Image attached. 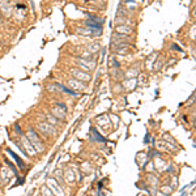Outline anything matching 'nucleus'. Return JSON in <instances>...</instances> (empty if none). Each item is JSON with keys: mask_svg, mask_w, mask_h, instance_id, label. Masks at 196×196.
<instances>
[{"mask_svg": "<svg viewBox=\"0 0 196 196\" xmlns=\"http://www.w3.org/2000/svg\"><path fill=\"white\" fill-rule=\"evenodd\" d=\"M98 48H99V44H98V43H93V44H90V46H89V50H90V52L98 51Z\"/></svg>", "mask_w": 196, "mask_h": 196, "instance_id": "13", "label": "nucleus"}, {"mask_svg": "<svg viewBox=\"0 0 196 196\" xmlns=\"http://www.w3.org/2000/svg\"><path fill=\"white\" fill-rule=\"evenodd\" d=\"M42 192H43V193H44V192H47V193H48V195H52V191H50L48 188H44V187L42 188Z\"/></svg>", "mask_w": 196, "mask_h": 196, "instance_id": "17", "label": "nucleus"}, {"mask_svg": "<svg viewBox=\"0 0 196 196\" xmlns=\"http://www.w3.org/2000/svg\"><path fill=\"white\" fill-rule=\"evenodd\" d=\"M48 186L51 188H54V191L56 193H59V195H63V190L60 187H57V183H56V180L55 179H50L48 180Z\"/></svg>", "mask_w": 196, "mask_h": 196, "instance_id": "8", "label": "nucleus"}, {"mask_svg": "<svg viewBox=\"0 0 196 196\" xmlns=\"http://www.w3.org/2000/svg\"><path fill=\"white\" fill-rule=\"evenodd\" d=\"M69 85L75 86V88H81V89H85V86H84V85H81V84H80V82H77V81H76V82H75V80H69Z\"/></svg>", "mask_w": 196, "mask_h": 196, "instance_id": "12", "label": "nucleus"}, {"mask_svg": "<svg viewBox=\"0 0 196 196\" xmlns=\"http://www.w3.org/2000/svg\"><path fill=\"white\" fill-rule=\"evenodd\" d=\"M16 8H17V9H26V5L25 4H17Z\"/></svg>", "mask_w": 196, "mask_h": 196, "instance_id": "15", "label": "nucleus"}, {"mask_svg": "<svg viewBox=\"0 0 196 196\" xmlns=\"http://www.w3.org/2000/svg\"><path fill=\"white\" fill-rule=\"evenodd\" d=\"M22 144L26 146V149H28V152H29V154H30V156L37 154L35 148H34V146H31V143L28 140V137H22Z\"/></svg>", "mask_w": 196, "mask_h": 196, "instance_id": "5", "label": "nucleus"}, {"mask_svg": "<svg viewBox=\"0 0 196 196\" xmlns=\"http://www.w3.org/2000/svg\"><path fill=\"white\" fill-rule=\"evenodd\" d=\"M7 152L9 153V156L12 157V158L16 161V163L18 165V167H20V169H24V163H22V161H21V158H20V157H18L17 154H16L13 150H10V149H7Z\"/></svg>", "mask_w": 196, "mask_h": 196, "instance_id": "7", "label": "nucleus"}, {"mask_svg": "<svg viewBox=\"0 0 196 196\" xmlns=\"http://www.w3.org/2000/svg\"><path fill=\"white\" fill-rule=\"evenodd\" d=\"M116 33L128 35V34L132 33V28H131V26H128V25H119V26H116Z\"/></svg>", "mask_w": 196, "mask_h": 196, "instance_id": "4", "label": "nucleus"}, {"mask_svg": "<svg viewBox=\"0 0 196 196\" xmlns=\"http://www.w3.org/2000/svg\"><path fill=\"white\" fill-rule=\"evenodd\" d=\"M28 137L30 139L31 144L34 145L35 150H42L43 149V144H42V140L39 139V136L37 135V132H34L33 130H29L28 131Z\"/></svg>", "mask_w": 196, "mask_h": 196, "instance_id": "1", "label": "nucleus"}, {"mask_svg": "<svg viewBox=\"0 0 196 196\" xmlns=\"http://www.w3.org/2000/svg\"><path fill=\"white\" fill-rule=\"evenodd\" d=\"M38 128H39V130H41L43 133H47V135H50V136H52V135H55V133H56V130H55V128L52 127L51 124H48V123H46V122L39 123V124H38Z\"/></svg>", "mask_w": 196, "mask_h": 196, "instance_id": "2", "label": "nucleus"}, {"mask_svg": "<svg viewBox=\"0 0 196 196\" xmlns=\"http://www.w3.org/2000/svg\"><path fill=\"white\" fill-rule=\"evenodd\" d=\"M148 139H149V133H146L145 139H144V143H145V144H148Z\"/></svg>", "mask_w": 196, "mask_h": 196, "instance_id": "18", "label": "nucleus"}, {"mask_svg": "<svg viewBox=\"0 0 196 196\" xmlns=\"http://www.w3.org/2000/svg\"><path fill=\"white\" fill-rule=\"evenodd\" d=\"M77 33L82 34V35H97V33L94 30H91L90 28H77Z\"/></svg>", "mask_w": 196, "mask_h": 196, "instance_id": "6", "label": "nucleus"}, {"mask_svg": "<svg viewBox=\"0 0 196 196\" xmlns=\"http://www.w3.org/2000/svg\"><path fill=\"white\" fill-rule=\"evenodd\" d=\"M91 133H93V135H94V137H96V140H98V141H101V143H105V141H106V139H105V137H102V136L101 135H99V133H98V131H97L96 130V128H91Z\"/></svg>", "mask_w": 196, "mask_h": 196, "instance_id": "10", "label": "nucleus"}, {"mask_svg": "<svg viewBox=\"0 0 196 196\" xmlns=\"http://www.w3.org/2000/svg\"><path fill=\"white\" fill-rule=\"evenodd\" d=\"M72 75L75 76L77 81H86V82H88V81L90 80V76L86 75L85 72H81L80 69H72Z\"/></svg>", "mask_w": 196, "mask_h": 196, "instance_id": "3", "label": "nucleus"}, {"mask_svg": "<svg viewBox=\"0 0 196 196\" xmlns=\"http://www.w3.org/2000/svg\"><path fill=\"white\" fill-rule=\"evenodd\" d=\"M5 163H8V166H9L10 169H12L13 174H15L16 177H18V171H17V170H16V167L13 166V163H12V162H9V161H8V159H5Z\"/></svg>", "mask_w": 196, "mask_h": 196, "instance_id": "11", "label": "nucleus"}, {"mask_svg": "<svg viewBox=\"0 0 196 196\" xmlns=\"http://www.w3.org/2000/svg\"><path fill=\"white\" fill-rule=\"evenodd\" d=\"M55 86H57V88H60L64 93H68V94H71V96H77V93L76 91H73V90H71V89H68V88H65L64 85H62V84H56Z\"/></svg>", "mask_w": 196, "mask_h": 196, "instance_id": "9", "label": "nucleus"}, {"mask_svg": "<svg viewBox=\"0 0 196 196\" xmlns=\"http://www.w3.org/2000/svg\"><path fill=\"white\" fill-rule=\"evenodd\" d=\"M15 128H16V131H17V133H20V135H22V131H21L20 125H18V124H15Z\"/></svg>", "mask_w": 196, "mask_h": 196, "instance_id": "16", "label": "nucleus"}, {"mask_svg": "<svg viewBox=\"0 0 196 196\" xmlns=\"http://www.w3.org/2000/svg\"><path fill=\"white\" fill-rule=\"evenodd\" d=\"M110 68H112V67H115V68H119V63L118 62H115V59L114 57H111V59H110Z\"/></svg>", "mask_w": 196, "mask_h": 196, "instance_id": "14", "label": "nucleus"}]
</instances>
